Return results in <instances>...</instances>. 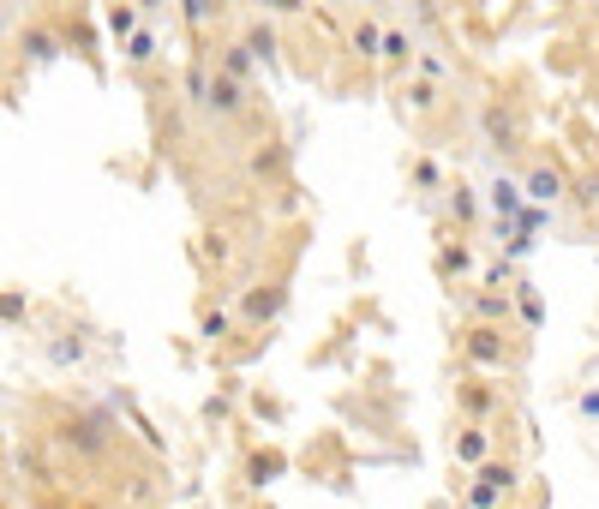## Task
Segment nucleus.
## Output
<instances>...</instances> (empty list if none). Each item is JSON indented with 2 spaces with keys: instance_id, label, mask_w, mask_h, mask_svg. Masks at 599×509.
<instances>
[{
  "instance_id": "obj_1",
  "label": "nucleus",
  "mask_w": 599,
  "mask_h": 509,
  "mask_svg": "<svg viewBox=\"0 0 599 509\" xmlns=\"http://www.w3.org/2000/svg\"><path fill=\"white\" fill-rule=\"evenodd\" d=\"M522 474L510 468V462H486L480 474H474V486H468V509H498V498L516 486Z\"/></svg>"
},
{
  "instance_id": "obj_2",
  "label": "nucleus",
  "mask_w": 599,
  "mask_h": 509,
  "mask_svg": "<svg viewBox=\"0 0 599 509\" xmlns=\"http://www.w3.org/2000/svg\"><path fill=\"white\" fill-rule=\"evenodd\" d=\"M468 360L474 366H504V330L498 324H474L468 330Z\"/></svg>"
},
{
  "instance_id": "obj_3",
  "label": "nucleus",
  "mask_w": 599,
  "mask_h": 509,
  "mask_svg": "<svg viewBox=\"0 0 599 509\" xmlns=\"http://www.w3.org/2000/svg\"><path fill=\"white\" fill-rule=\"evenodd\" d=\"M204 102H210L216 114H240V108H246V90H240V78H228V72H222V78L204 90Z\"/></svg>"
},
{
  "instance_id": "obj_4",
  "label": "nucleus",
  "mask_w": 599,
  "mask_h": 509,
  "mask_svg": "<svg viewBox=\"0 0 599 509\" xmlns=\"http://www.w3.org/2000/svg\"><path fill=\"white\" fill-rule=\"evenodd\" d=\"M456 462H468V468H486V462H492V438H486L480 426H468V432L456 438Z\"/></svg>"
},
{
  "instance_id": "obj_5",
  "label": "nucleus",
  "mask_w": 599,
  "mask_h": 509,
  "mask_svg": "<svg viewBox=\"0 0 599 509\" xmlns=\"http://www.w3.org/2000/svg\"><path fill=\"white\" fill-rule=\"evenodd\" d=\"M558 192H564V174H558V168H534V174H528V198H534V204H552Z\"/></svg>"
},
{
  "instance_id": "obj_6",
  "label": "nucleus",
  "mask_w": 599,
  "mask_h": 509,
  "mask_svg": "<svg viewBox=\"0 0 599 509\" xmlns=\"http://www.w3.org/2000/svg\"><path fill=\"white\" fill-rule=\"evenodd\" d=\"M456 396H462V408H468V414H474V420H486V414H492V408H498V390H486V384H462V390H456Z\"/></svg>"
},
{
  "instance_id": "obj_7",
  "label": "nucleus",
  "mask_w": 599,
  "mask_h": 509,
  "mask_svg": "<svg viewBox=\"0 0 599 509\" xmlns=\"http://www.w3.org/2000/svg\"><path fill=\"white\" fill-rule=\"evenodd\" d=\"M474 318H480V324H510V294H480V300H474Z\"/></svg>"
},
{
  "instance_id": "obj_8",
  "label": "nucleus",
  "mask_w": 599,
  "mask_h": 509,
  "mask_svg": "<svg viewBox=\"0 0 599 509\" xmlns=\"http://www.w3.org/2000/svg\"><path fill=\"white\" fill-rule=\"evenodd\" d=\"M486 132H492V144H498V150H510V138H516V126H510V114H504V108H486Z\"/></svg>"
},
{
  "instance_id": "obj_9",
  "label": "nucleus",
  "mask_w": 599,
  "mask_h": 509,
  "mask_svg": "<svg viewBox=\"0 0 599 509\" xmlns=\"http://www.w3.org/2000/svg\"><path fill=\"white\" fill-rule=\"evenodd\" d=\"M522 192H528V186H510V180H498V186H492V210H498V216H516Z\"/></svg>"
},
{
  "instance_id": "obj_10",
  "label": "nucleus",
  "mask_w": 599,
  "mask_h": 509,
  "mask_svg": "<svg viewBox=\"0 0 599 509\" xmlns=\"http://www.w3.org/2000/svg\"><path fill=\"white\" fill-rule=\"evenodd\" d=\"M66 444H72V450H84V456H96V450H102L108 438H102V432H96V426L84 420V426H72V432H66Z\"/></svg>"
},
{
  "instance_id": "obj_11",
  "label": "nucleus",
  "mask_w": 599,
  "mask_h": 509,
  "mask_svg": "<svg viewBox=\"0 0 599 509\" xmlns=\"http://www.w3.org/2000/svg\"><path fill=\"white\" fill-rule=\"evenodd\" d=\"M246 48H252L258 60H270V54H276V30H270V24H252V30H246Z\"/></svg>"
},
{
  "instance_id": "obj_12",
  "label": "nucleus",
  "mask_w": 599,
  "mask_h": 509,
  "mask_svg": "<svg viewBox=\"0 0 599 509\" xmlns=\"http://www.w3.org/2000/svg\"><path fill=\"white\" fill-rule=\"evenodd\" d=\"M24 54L30 60H54V36L48 30H24Z\"/></svg>"
},
{
  "instance_id": "obj_13",
  "label": "nucleus",
  "mask_w": 599,
  "mask_h": 509,
  "mask_svg": "<svg viewBox=\"0 0 599 509\" xmlns=\"http://www.w3.org/2000/svg\"><path fill=\"white\" fill-rule=\"evenodd\" d=\"M354 48H360V54H384V30H378V24H360V30H354Z\"/></svg>"
},
{
  "instance_id": "obj_14",
  "label": "nucleus",
  "mask_w": 599,
  "mask_h": 509,
  "mask_svg": "<svg viewBox=\"0 0 599 509\" xmlns=\"http://www.w3.org/2000/svg\"><path fill=\"white\" fill-rule=\"evenodd\" d=\"M252 60H258V54H252V48L240 42V48H228V60H222V72H228V78H246V66H252Z\"/></svg>"
},
{
  "instance_id": "obj_15",
  "label": "nucleus",
  "mask_w": 599,
  "mask_h": 509,
  "mask_svg": "<svg viewBox=\"0 0 599 509\" xmlns=\"http://www.w3.org/2000/svg\"><path fill=\"white\" fill-rule=\"evenodd\" d=\"M126 54H132V60H150V54H156V36H150V30H138V36L126 42Z\"/></svg>"
},
{
  "instance_id": "obj_16",
  "label": "nucleus",
  "mask_w": 599,
  "mask_h": 509,
  "mask_svg": "<svg viewBox=\"0 0 599 509\" xmlns=\"http://www.w3.org/2000/svg\"><path fill=\"white\" fill-rule=\"evenodd\" d=\"M48 354H54V360H60V366H78V360H84V342H54V348H48Z\"/></svg>"
},
{
  "instance_id": "obj_17",
  "label": "nucleus",
  "mask_w": 599,
  "mask_h": 509,
  "mask_svg": "<svg viewBox=\"0 0 599 509\" xmlns=\"http://www.w3.org/2000/svg\"><path fill=\"white\" fill-rule=\"evenodd\" d=\"M108 24H114V36H126V30L138 24V12H132V6H114V12H108Z\"/></svg>"
},
{
  "instance_id": "obj_18",
  "label": "nucleus",
  "mask_w": 599,
  "mask_h": 509,
  "mask_svg": "<svg viewBox=\"0 0 599 509\" xmlns=\"http://www.w3.org/2000/svg\"><path fill=\"white\" fill-rule=\"evenodd\" d=\"M408 102H414V108H438V90H432V84H408Z\"/></svg>"
},
{
  "instance_id": "obj_19",
  "label": "nucleus",
  "mask_w": 599,
  "mask_h": 509,
  "mask_svg": "<svg viewBox=\"0 0 599 509\" xmlns=\"http://www.w3.org/2000/svg\"><path fill=\"white\" fill-rule=\"evenodd\" d=\"M384 54H390V60H408V36H402V30H390V36H384Z\"/></svg>"
},
{
  "instance_id": "obj_20",
  "label": "nucleus",
  "mask_w": 599,
  "mask_h": 509,
  "mask_svg": "<svg viewBox=\"0 0 599 509\" xmlns=\"http://www.w3.org/2000/svg\"><path fill=\"white\" fill-rule=\"evenodd\" d=\"M246 312H252V318H264V312H276V294H252V300H246Z\"/></svg>"
},
{
  "instance_id": "obj_21",
  "label": "nucleus",
  "mask_w": 599,
  "mask_h": 509,
  "mask_svg": "<svg viewBox=\"0 0 599 509\" xmlns=\"http://www.w3.org/2000/svg\"><path fill=\"white\" fill-rule=\"evenodd\" d=\"M414 180H420V186H438L444 174H438V162H420V168H414Z\"/></svg>"
},
{
  "instance_id": "obj_22",
  "label": "nucleus",
  "mask_w": 599,
  "mask_h": 509,
  "mask_svg": "<svg viewBox=\"0 0 599 509\" xmlns=\"http://www.w3.org/2000/svg\"><path fill=\"white\" fill-rule=\"evenodd\" d=\"M210 12H216V0H186V18H198V24H204Z\"/></svg>"
},
{
  "instance_id": "obj_23",
  "label": "nucleus",
  "mask_w": 599,
  "mask_h": 509,
  "mask_svg": "<svg viewBox=\"0 0 599 509\" xmlns=\"http://www.w3.org/2000/svg\"><path fill=\"white\" fill-rule=\"evenodd\" d=\"M582 414H594L599 420V396H582Z\"/></svg>"
},
{
  "instance_id": "obj_24",
  "label": "nucleus",
  "mask_w": 599,
  "mask_h": 509,
  "mask_svg": "<svg viewBox=\"0 0 599 509\" xmlns=\"http://www.w3.org/2000/svg\"><path fill=\"white\" fill-rule=\"evenodd\" d=\"M264 6H276V12H294V6H300V0H264Z\"/></svg>"
},
{
  "instance_id": "obj_25",
  "label": "nucleus",
  "mask_w": 599,
  "mask_h": 509,
  "mask_svg": "<svg viewBox=\"0 0 599 509\" xmlns=\"http://www.w3.org/2000/svg\"><path fill=\"white\" fill-rule=\"evenodd\" d=\"M144 6H162V0H144Z\"/></svg>"
},
{
  "instance_id": "obj_26",
  "label": "nucleus",
  "mask_w": 599,
  "mask_h": 509,
  "mask_svg": "<svg viewBox=\"0 0 599 509\" xmlns=\"http://www.w3.org/2000/svg\"><path fill=\"white\" fill-rule=\"evenodd\" d=\"M594 6H599V0H594Z\"/></svg>"
}]
</instances>
